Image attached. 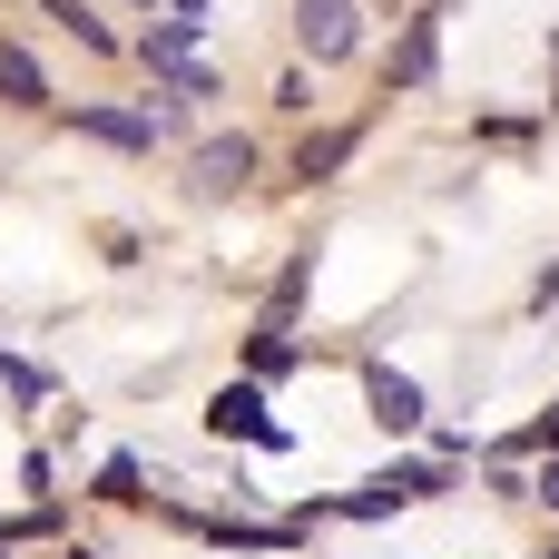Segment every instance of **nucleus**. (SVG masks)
<instances>
[{"instance_id":"obj_9","label":"nucleus","mask_w":559,"mask_h":559,"mask_svg":"<svg viewBox=\"0 0 559 559\" xmlns=\"http://www.w3.org/2000/svg\"><path fill=\"white\" fill-rule=\"evenodd\" d=\"M0 98H10V108H49V79H39V59H29L20 39H0Z\"/></svg>"},{"instance_id":"obj_13","label":"nucleus","mask_w":559,"mask_h":559,"mask_svg":"<svg viewBox=\"0 0 559 559\" xmlns=\"http://www.w3.org/2000/svg\"><path fill=\"white\" fill-rule=\"evenodd\" d=\"M0 383H10L20 403H39V393H49V373H39V364H20V354H0Z\"/></svg>"},{"instance_id":"obj_6","label":"nucleus","mask_w":559,"mask_h":559,"mask_svg":"<svg viewBox=\"0 0 559 559\" xmlns=\"http://www.w3.org/2000/svg\"><path fill=\"white\" fill-rule=\"evenodd\" d=\"M364 403H373V423H383V432H423V383H413V373L364 364Z\"/></svg>"},{"instance_id":"obj_18","label":"nucleus","mask_w":559,"mask_h":559,"mask_svg":"<svg viewBox=\"0 0 559 559\" xmlns=\"http://www.w3.org/2000/svg\"><path fill=\"white\" fill-rule=\"evenodd\" d=\"M10 550H20V531H10V521H0V559H10Z\"/></svg>"},{"instance_id":"obj_7","label":"nucleus","mask_w":559,"mask_h":559,"mask_svg":"<svg viewBox=\"0 0 559 559\" xmlns=\"http://www.w3.org/2000/svg\"><path fill=\"white\" fill-rule=\"evenodd\" d=\"M79 138H98V147H128V157H147V147H157V118H147V108H79Z\"/></svg>"},{"instance_id":"obj_17","label":"nucleus","mask_w":559,"mask_h":559,"mask_svg":"<svg viewBox=\"0 0 559 559\" xmlns=\"http://www.w3.org/2000/svg\"><path fill=\"white\" fill-rule=\"evenodd\" d=\"M167 20H197L206 29V0H167Z\"/></svg>"},{"instance_id":"obj_8","label":"nucleus","mask_w":559,"mask_h":559,"mask_svg":"<svg viewBox=\"0 0 559 559\" xmlns=\"http://www.w3.org/2000/svg\"><path fill=\"white\" fill-rule=\"evenodd\" d=\"M138 59H147L157 79H177V69L197 59V20H157V29H138Z\"/></svg>"},{"instance_id":"obj_16","label":"nucleus","mask_w":559,"mask_h":559,"mask_svg":"<svg viewBox=\"0 0 559 559\" xmlns=\"http://www.w3.org/2000/svg\"><path fill=\"white\" fill-rule=\"evenodd\" d=\"M531 501H550V511H559V452L540 462V481H531Z\"/></svg>"},{"instance_id":"obj_20","label":"nucleus","mask_w":559,"mask_h":559,"mask_svg":"<svg viewBox=\"0 0 559 559\" xmlns=\"http://www.w3.org/2000/svg\"><path fill=\"white\" fill-rule=\"evenodd\" d=\"M69 559H98V550H69Z\"/></svg>"},{"instance_id":"obj_19","label":"nucleus","mask_w":559,"mask_h":559,"mask_svg":"<svg viewBox=\"0 0 559 559\" xmlns=\"http://www.w3.org/2000/svg\"><path fill=\"white\" fill-rule=\"evenodd\" d=\"M128 10H157V0H128Z\"/></svg>"},{"instance_id":"obj_3","label":"nucleus","mask_w":559,"mask_h":559,"mask_svg":"<svg viewBox=\"0 0 559 559\" xmlns=\"http://www.w3.org/2000/svg\"><path fill=\"white\" fill-rule=\"evenodd\" d=\"M295 49H305L314 69L354 59V49H364V20H354V0H295Z\"/></svg>"},{"instance_id":"obj_4","label":"nucleus","mask_w":559,"mask_h":559,"mask_svg":"<svg viewBox=\"0 0 559 559\" xmlns=\"http://www.w3.org/2000/svg\"><path fill=\"white\" fill-rule=\"evenodd\" d=\"M246 177H255V138H197L187 147V187L197 197H236Z\"/></svg>"},{"instance_id":"obj_12","label":"nucleus","mask_w":559,"mask_h":559,"mask_svg":"<svg viewBox=\"0 0 559 559\" xmlns=\"http://www.w3.org/2000/svg\"><path fill=\"white\" fill-rule=\"evenodd\" d=\"M246 364H255V383H275V373H295V364H305V344H295V334H255V354H246Z\"/></svg>"},{"instance_id":"obj_21","label":"nucleus","mask_w":559,"mask_h":559,"mask_svg":"<svg viewBox=\"0 0 559 559\" xmlns=\"http://www.w3.org/2000/svg\"><path fill=\"white\" fill-rule=\"evenodd\" d=\"M550 559H559V550H550Z\"/></svg>"},{"instance_id":"obj_5","label":"nucleus","mask_w":559,"mask_h":559,"mask_svg":"<svg viewBox=\"0 0 559 559\" xmlns=\"http://www.w3.org/2000/svg\"><path fill=\"white\" fill-rule=\"evenodd\" d=\"M432 79H442V10H413L393 49V88H432Z\"/></svg>"},{"instance_id":"obj_1","label":"nucleus","mask_w":559,"mask_h":559,"mask_svg":"<svg viewBox=\"0 0 559 559\" xmlns=\"http://www.w3.org/2000/svg\"><path fill=\"white\" fill-rule=\"evenodd\" d=\"M432 491H452V462H393V472H373L354 501H334L344 521H393V511H413V501H432Z\"/></svg>"},{"instance_id":"obj_10","label":"nucleus","mask_w":559,"mask_h":559,"mask_svg":"<svg viewBox=\"0 0 559 559\" xmlns=\"http://www.w3.org/2000/svg\"><path fill=\"white\" fill-rule=\"evenodd\" d=\"M354 147H364V128H324V138H305V157H295V177L314 187V177H334V167H344Z\"/></svg>"},{"instance_id":"obj_15","label":"nucleus","mask_w":559,"mask_h":559,"mask_svg":"<svg viewBox=\"0 0 559 559\" xmlns=\"http://www.w3.org/2000/svg\"><path fill=\"white\" fill-rule=\"evenodd\" d=\"M511 452H559V403L540 413V423H531V432H521V442H511Z\"/></svg>"},{"instance_id":"obj_11","label":"nucleus","mask_w":559,"mask_h":559,"mask_svg":"<svg viewBox=\"0 0 559 559\" xmlns=\"http://www.w3.org/2000/svg\"><path fill=\"white\" fill-rule=\"evenodd\" d=\"M49 20H59V29H69V39H79V49H98V59H108V49H118V29H108V20H98V10H88V0H49Z\"/></svg>"},{"instance_id":"obj_2","label":"nucleus","mask_w":559,"mask_h":559,"mask_svg":"<svg viewBox=\"0 0 559 559\" xmlns=\"http://www.w3.org/2000/svg\"><path fill=\"white\" fill-rule=\"evenodd\" d=\"M206 432H226V442H265V452H295V432L265 423V393H255V383H216V393H206Z\"/></svg>"},{"instance_id":"obj_14","label":"nucleus","mask_w":559,"mask_h":559,"mask_svg":"<svg viewBox=\"0 0 559 559\" xmlns=\"http://www.w3.org/2000/svg\"><path fill=\"white\" fill-rule=\"evenodd\" d=\"M98 501H138V462H128V452H118V462L98 472Z\"/></svg>"}]
</instances>
